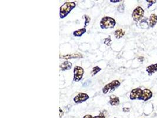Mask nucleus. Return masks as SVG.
<instances>
[{"instance_id":"17","label":"nucleus","mask_w":157,"mask_h":118,"mask_svg":"<svg viewBox=\"0 0 157 118\" xmlns=\"http://www.w3.org/2000/svg\"><path fill=\"white\" fill-rule=\"evenodd\" d=\"M124 10H125V6H124V4L122 3V4H121L118 6V8H117V10H118V12L120 13H122L124 12Z\"/></svg>"},{"instance_id":"15","label":"nucleus","mask_w":157,"mask_h":118,"mask_svg":"<svg viewBox=\"0 0 157 118\" xmlns=\"http://www.w3.org/2000/svg\"><path fill=\"white\" fill-rule=\"evenodd\" d=\"M86 32V28H82L81 29H79L78 30H76V31H74L73 32V35L75 36V37H81L82 36L85 32Z\"/></svg>"},{"instance_id":"20","label":"nucleus","mask_w":157,"mask_h":118,"mask_svg":"<svg viewBox=\"0 0 157 118\" xmlns=\"http://www.w3.org/2000/svg\"><path fill=\"white\" fill-rule=\"evenodd\" d=\"M94 118H105V115L103 113H101L99 115L95 116L94 117Z\"/></svg>"},{"instance_id":"8","label":"nucleus","mask_w":157,"mask_h":118,"mask_svg":"<svg viewBox=\"0 0 157 118\" xmlns=\"http://www.w3.org/2000/svg\"><path fill=\"white\" fill-rule=\"evenodd\" d=\"M152 95H153L152 92L149 89H145L142 90V93L140 100L143 101L144 102H146L152 98Z\"/></svg>"},{"instance_id":"18","label":"nucleus","mask_w":157,"mask_h":118,"mask_svg":"<svg viewBox=\"0 0 157 118\" xmlns=\"http://www.w3.org/2000/svg\"><path fill=\"white\" fill-rule=\"evenodd\" d=\"M84 17V18H85V19H86V21H85V27H86L87 25H88V24L90 23V21H91V18L89 17L88 16H87V15H85V16H83Z\"/></svg>"},{"instance_id":"14","label":"nucleus","mask_w":157,"mask_h":118,"mask_svg":"<svg viewBox=\"0 0 157 118\" xmlns=\"http://www.w3.org/2000/svg\"><path fill=\"white\" fill-rule=\"evenodd\" d=\"M125 34H126L125 32L121 29L116 30L114 32V34L117 39H119L123 37L125 35Z\"/></svg>"},{"instance_id":"13","label":"nucleus","mask_w":157,"mask_h":118,"mask_svg":"<svg viewBox=\"0 0 157 118\" xmlns=\"http://www.w3.org/2000/svg\"><path fill=\"white\" fill-rule=\"evenodd\" d=\"M157 23V16L155 14H152L149 16V27H154Z\"/></svg>"},{"instance_id":"21","label":"nucleus","mask_w":157,"mask_h":118,"mask_svg":"<svg viewBox=\"0 0 157 118\" xmlns=\"http://www.w3.org/2000/svg\"><path fill=\"white\" fill-rule=\"evenodd\" d=\"M59 110H60V118H62L63 115H64V112H63V110H61L60 107L59 108Z\"/></svg>"},{"instance_id":"3","label":"nucleus","mask_w":157,"mask_h":118,"mask_svg":"<svg viewBox=\"0 0 157 118\" xmlns=\"http://www.w3.org/2000/svg\"><path fill=\"white\" fill-rule=\"evenodd\" d=\"M121 85V83L117 80L112 81L111 83L106 85L102 89V92L104 94H107L108 93H111L114 92L117 88Z\"/></svg>"},{"instance_id":"4","label":"nucleus","mask_w":157,"mask_h":118,"mask_svg":"<svg viewBox=\"0 0 157 118\" xmlns=\"http://www.w3.org/2000/svg\"><path fill=\"white\" fill-rule=\"evenodd\" d=\"M145 14L144 10L141 7L138 6L133 10L132 13V18H133L134 21L138 22L141 20L142 18L144 17Z\"/></svg>"},{"instance_id":"16","label":"nucleus","mask_w":157,"mask_h":118,"mask_svg":"<svg viewBox=\"0 0 157 118\" xmlns=\"http://www.w3.org/2000/svg\"><path fill=\"white\" fill-rule=\"evenodd\" d=\"M101 70V69L100 67H98L97 66H95L93 68L92 71H91V76H94L97 73H98L99 71H100Z\"/></svg>"},{"instance_id":"12","label":"nucleus","mask_w":157,"mask_h":118,"mask_svg":"<svg viewBox=\"0 0 157 118\" xmlns=\"http://www.w3.org/2000/svg\"><path fill=\"white\" fill-rule=\"evenodd\" d=\"M72 67V64L71 62H68V61H65L64 62H63L60 66V68L61 69V70L66 71L70 70Z\"/></svg>"},{"instance_id":"11","label":"nucleus","mask_w":157,"mask_h":118,"mask_svg":"<svg viewBox=\"0 0 157 118\" xmlns=\"http://www.w3.org/2000/svg\"><path fill=\"white\" fill-rule=\"evenodd\" d=\"M146 71L148 73L149 76L152 75L154 73L157 71V63L151 64L146 68Z\"/></svg>"},{"instance_id":"7","label":"nucleus","mask_w":157,"mask_h":118,"mask_svg":"<svg viewBox=\"0 0 157 118\" xmlns=\"http://www.w3.org/2000/svg\"><path fill=\"white\" fill-rule=\"evenodd\" d=\"M89 98V96L86 93L80 92L74 98V102L76 103H81L86 101Z\"/></svg>"},{"instance_id":"6","label":"nucleus","mask_w":157,"mask_h":118,"mask_svg":"<svg viewBox=\"0 0 157 118\" xmlns=\"http://www.w3.org/2000/svg\"><path fill=\"white\" fill-rule=\"evenodd\" d=\"M142 90L141 88H135L131 90L130 94V99L132 101L138 99L140 100L141 96Z\"/></svg>"},{"instance_id":"22","label":"nucleus","mask_w":157,"mask_h":118,"mask_svg":"<svg viewBox=\"0 0 157 118\" xmlns=\"http://www.w3.org/2000/svg\"><path fill=\"white\" fill-rule=\"evenodd\" d=\"M122 110H123V112H125V113H126V112H129L130 111V108H124L123 109H122Z\"/></svg>"},{"instance_id":"19","label":"nucleus","mask_w":157,"mask_h":118,"mask_svg":"<svg viewBox=\"0 0 157 118\" xmlns=\"http://www.w3.org/2000/svg\"><path fill=\"white\" fill-rule=\"evenodd\" d=\"M146 1L149 4L148 6V8H150L151 6H152L154 4H155V3L157 2V1H149V0H147Z\"/></svg>"},{"instance_id":"23","label":"nucleus","mask_w":157,"mask_h":118,"mask_svg":"<svg viewBox=\"0 0 157 118\" xmlns=\"http://www.w3.org/2000/svg\"><path fill=\"white\" fill-rule=\"evenodd\" d=\"M83 118H94V117L91 115H86L83 117Z\"/></svg>"},{"instance_id":"5","label":"nucleus","mask_w":157,"mask_h":118,"mask_svg":"<svg viewBox=\"0 0 157 118\" xmlns=\"http://www.w3.org/2000/svg\"><path fill=\"white\" fill-rule=\"evenodd\" d=\"M84 70L82 67L80 66H75L74 69V78L73 80L74 82H79L80 81L84 75Z\"/></svg>"},{"instance_id":"24","label":"nucleus","mask_w":157,"mask_h":118,"mask_svg":"<svg viewBox=\"0 0 157 118\" xmlns=\"http://www.w3.org/2000/svg\"><path fill=\"white\" fill-rule=\"evenodd\" d=\"M138 60L140 61V62H144V57H140L139 58H138Z\"/></svg>"},{"instance_id":"9","label":"nucleus","mask_w":157,"mask_h":118,"mask_svg":"<svg viewBox=\"0 0 157 118\" xmlns=\"http://www.w3.org/2000/svg\"><path fill=\"white\" fill-rule=\"evenodd\" d=\"M109 103L110 105L112 106H118L120 103V101L119 97L114 94H112L110 96V101Z\"/></svg>"},{"instance_id":"1","label":"nucleus","mask_w":157,"mask_h":118,"mask_svg":"<svg viewBox=\"0 0 157 118\" xmlns=\"http://www.w3.org/2000/svg\"><path fill=\"white\" fill-rule=\"evenodd\" d=\"M76 7L75 2H66L60 8V17L61 18H64L68 16L71 11Z\"/></svg>"},{"instance_id":"2","label":"nucleus","mask_w":157,"mask_h":118,"mask_svg":"<svg viewBox=\"0 0 157 118\" xmlns=\"http://www.w3.org/2000/svg\"><path fill=\"white\" fill-rule=\"evenodd\" d=\"M116 25V21L114 18L108 16L104 17L100 21V26L102 29H112Z\"/></svg>"},{"instance_id":"10","label":"nucleus","mask_w":157,"mask_h":118,"mask_svg":"<svg viewBox=\"0 0 157 118\" xmlns=\"http://www.w3.org/2000/svg\"><path fill=\"white\" fill-rule=\"evenodd\" d=\"M83 55L81 54H71V55H60V58H61L63 59L68 60L71 59H78V58H82Z\"/></svg>"},{"instance_id":"25","label":"nucleus","mask_w":157,"mask_h":118,"mask_svg":"<svg viewBox=\"0 0 157 118\" xmlns=\"http://www.w3.org/2000/svg\"><path fill=\"white\" fill-rule=\"evenodd\" d=\"M121 1H120V0H116V1H114V0H110V2H114V3H116V2H121Z\"/></svg>"}]
</instances>
